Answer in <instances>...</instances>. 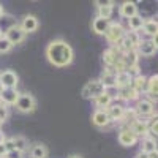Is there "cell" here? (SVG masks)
<instances>
[{
  "mask_svg": "<svg viewBox=\"0 0 158 158\" xmlns=\"http://www.w3.org/2000/svg\"><path fill=\"white\" fill-rule=\"evenodd\" d=\"M18 98H19L18 89H3L2 94H0V103L5 104V106H15Z\"/></svg>",
  "mask_w": 158,
  "mask_h": 158,
  "instance_id": "12",
  "label": "cell"
},
{
  "mask_svg": "<svg viewBox=\"0 0 158 158\" xmlns=\"http://www.w3.org/2000/svg\"><path fill=\"white\" fill-rule=\"evenodd\" d=\"M146 94L152 97V101H156V94H158V74H152L147 77V84H146Z\"/></svg>",
  "mask_w": 158,
  "mask_h": 158,
  "instance_id": "19",
  "label": "cell"
},
{
  "mask_svg": "<svg viewBox=\"0 0 158 158\" xmlns=\"http://www.w3.org/2000/svg\"><path fill=\"white\" fill-rule=\"evenodd\" d=\"M141 152H144V153L156 152V141L152 138H144L141 142Z\"/></svg>",
  "mask_w": 158,
  "mask_h": 158,
  "instance_id": "28",
  "label": "cell"
},
{
  "mask_svg": "<svg viewBox=\"0 0 158 158\" xmlns=\"http://www.w3.org/2000/svg\"><path fill=\"white\" fill-rule=\"evenodd\" d=\"M18 81H19V77H18L16 71H13V70L0 71V85L3 89H16Z\"/></svg>",
  "mask_w": 158,
  "mask_h": 158,
  "instance_id": "9",
  "label": "cell"
},
{
  "mask_svg": "<svg viewBox=\"0 0 158 158\" xmlns=\"http://www.w3.org/2000/svg\"><path fill=\"white\" fill-rule=\"evenodd\" d=\"M109 24H111L109 19H103V18L97 16L94 21H92V29H94V32L97 35H104L106 30H108V27H109Z\"/></svg>",
  "mask_w": 158,
  "mask_h": 158,
  "instance_id": "18",
  "label": "cell"
},
{
  "mask_svg": "<svg viewBox=\"0 0 158 158\" xmlns=\"http://www.w3.org/2000/svg\"><path fill=\"white\" fill-rule=\"evenodd\" d=\"M131 84V76L123 71V73H117L115 74V87L117 89H122V87H128Z\"/></svg>",
  "mask_w": 158,
  "mask_h": 158,
  "instance_id": "27",
  "label": "cell"
},
{
  "mask_svg": "<svg viewBox=\"0 0 158 158\" xmlns=\"http://www.w3.org/2000/svg\"><path fill=\"white\" fill-rule=\"evenodd\" d=\"M68 158H82L81 155H77V153H73V155H70Z\"/></svg>",
  "mask_w": 158,
  "mask_h": 158,
  "instance_id": "41",
  "label": "cell"
},
{
  "mask_svg": "<svg viewBox=\"0 0 158 158\" xmlns=\"http://www.w3.org/2000/svg\"><path fill=\"white\" fill-rule=\"evenodd\" d=\"M112 103H114V97L109 94L108 90L104 92L103 95H100L98 98H95V106H97L98 109H103V111H106Z\"/></svg>",
  "mask_w": 158,
  "mask_h": 158,
  "instance_id": "23",
  "label": "cell"
},
{
  "mask_svg": "<svg viewBox=\"0 0 158 158\" xmlns=\"http://www.w3.org/2000/svg\"><path fill=\"white\" fill-rule=\"evenodd\" d=\"M5 139H6V136H5V133L2 130H0V144H3L5 142Z\"/></svg>",
  "mask_w": 158,
  "mask_h": 158,
  "instance_id": "37",
  "label": "cell"
},
{
  "mask_svg": "<svg viewBox=\"0 0 158 158\" xmlns=\"http://www.w3.org/2000/svg\"><path fill=\"white\" fill-rule=\"evenodd\" d=\"M3 146H5L6 152H10V150H15V144H13V138H6V139H5V142H3Z\"/></svg>",
  "mask_w": 158,
  "mask_h": 158,
  "instance_id": "34",
  "label": "cell"
},
{
  "mask_svg": "<svg viewBox=\"0 0 158 158\" xmlns=\"http://www.w3.org/2000/svg\"><path fill=\"white\" fill-rule=\"evenodd\" d=\"M5 155H6V149L3 144H0V158H5Z\"/></svg>",
  "mask_w": 158,
  "mask_h": 158,
  "instance_id": "36",
  "label": "cell"
},
{
  "mask_svg": "<svg viewBox=\"0 0 158 158\" xmlns=\"http://www.w3.org/2000/svg\"><path fill=\"white\" fill-rule=\"evenodd\" d=\"M138 56L144 57H152L156 54V36L152 40H141V43L136 46Z\"/></svg>",
  "mask_w": 158,
  "mask_h": 158,
  "instance_id": "8",
  "label": "cell"
},
{
  "mask_svg": "<svg viewBox=\"0 0 158 158\" xmlns=\"http://www.w3.org/2000/svg\"><path fill=\"white\" fill-rule=\"evenodd\" d=\"M149 155V158H156L158 156V152H152V153H147Z\"/></svg>",
  "mask_w": 158,
  "mask_h": 158,
  "instance_id": "39",
  "label": "cell"
},
{
  "mask_svg": "<svg viewBox=\"0 0 158 158\" xmlns=\"http://www.w3.org/2000/svg\"><path fill=\"white\" fill-rule=\"evenodd\" d=\"M8 115H10V112H8V108L5 106V104H2L0 103V123H3L6 118H8Z\"/></svg>",
  "mask_w": 158,
  "mask_h": 158,
  "instance_id": "33",
  "label": "cell"
},
{
  "mask_svg": "<svg viewBox=\"0 0 158 158\" xmlns=\"http://www.w3.org/2000/svg\"><path fill=\"white\" fill-rule=\"evenodd\" d=\"M2 90H3V87H2V85H0V94H2Z\"/></svg>",
  "mask_w": 158,
  "mask_h": 158,
  "instance_id": "42",
  "label": "cell"
},
{
  "mask_svg": "<svg viewBox=\"0 0 158 158\" xmlns=\"http://www.w3.org/2000/svg\"><path fill=\"white\" fill-rule=\"evenodd\" d=\"M92 123H94L95 127H98V128H106L111 123L108 112L103 111V109H97L94 112V115H92Z\"/></svg>",
  "mask_w": 158,
  "mask_h": 158,
  "instance_id": "14",
  "label": "cell"
},
{
  "mask_svg": "<svg viewBox=\"0 0 158 158\" xmlns=\"http://www.w3.org/2000/svg\"><path fill=\"white\" fill-rule=\"evenodd\" d=\"M142 30H144V33H147L149 36L155 38L156 33H158V24H156V21L155 19H144Z\"/></svg>",
  "mask_w": 158,
  "mask_h": 158,
  "instance_id": "25",
  "label": "cell"
},
{
  "mask_svg": "<svg viewBox=\"0 0 158 158\" xmlns=\"http://www.w3.org/2000/svg\"><path fill=\"white\" fill-rule=\"evenodd\" d=\"M118 13H120V16L125 18V19H130V18H133L136 15H139L138 13V5L135 2H123L120 5V8H118Z\"/></svg>",
  "mask_w": 158,
  "mask_h": 158,
  "instance_id": "16",
  "label": "cell"
},
{
  "mask_svg": "<svg viewBox=\"0 0 158 158\" xmlns=\"http://www.w3.org/2000/svg\"><path fill=\"white\" fill-rule=\"evenodd\" d=\"M0 35H2V29H0Z\"/></svg>",
  "mask_w": 158,
  "mask_h": 158,
  "instance_id": "43",
  "label": "cell"
},
{
  "mask_svg": "<svg viewBox=\"0 0 158 158\" xmlns=\"http://www.w3.org/2000/svg\"><path fill=\"white\" fill-rule=\"evenodd\" d=\"M30 156L32 158H48V147L44 144H33L30 149Z\"/></svg>",
  "mask_w": 158,
  "mask_h": 158,
  "instance_id": "26",
  "label": "cell"
},
{
  "mask_svg": "<svg viewBox=\"0 0 158 158\" xmlns=\"http://www.w3.org/2000/svg\"><path fill=\"white\" fill-rule=\"evenodd\" d=\"M138 60H139V56L136 49H131L128 52H125V54H122V63L125 65V68H131V67H136L138 65Z\"/></svg>",
  "mask_w": 158,
  "mask_h": 158,
  "instance_id": "21",
  "label": "cell"
},
{
  "mask_svg": "<svg viewBox=\"0 0 158 158\" xmlns=\"http://www.w3.org/2000/svg\"><path fill=\"white\" fill-rule=\"evenodd\" d=\"M146 84H147V77L144 76V74H138V76H135V77H131L130 87L135 89L138 94L141 95L142 92H146Z\"/></svg>",
  "mask_w": 158,
  "mask_h": 158,
  "instance_id": "24",
  "label": "cell"
},
{
  "mask_svg": "<svg viewBox=\"0 0 158 158\" xmlns=\"http://www.w3.org/2000/svg\"><path fill=\"white\" fill-rule=\"evenodd\" d=\"M13 144H15V150H18L21 153H24L25 150H27V147H29V142H27V139H25L24 136H15L13 138Z\"/></svg>",
  "mask_w": 158,
  "mask_h": 158,
  "instance_id": "30",
  "label": "cell"
},
{
  "mask_svg": "<svg viewBox=\"0 0 158 158\" xmlns=\"http://www.w3.org/2000/svg\"><path fill=\"white\" fill-rule=\"evenodd\" d=\"M3 15H5V10H3V6H2V5H0V19L3 18Z\"/></svg>",
  "mask_w": 158,
  "mask_h": 158,
  "instance_id": "40",
  "label": "cell"
},
{
  "mask_svg": "<svg viewBox=\"0 0 158 158\" xmlns=\"http://www.w3.org/2000/svg\"><path fill=\"white\" fill-rule=\"evenodd\" d=\"M127 128L133 133L135 136H147V130H149V122L147 120H142V118H135L133 122H130L127 125Z\"/></svg>",
  "mask_w": 158,
  "mask_h": 158,
  "instance_id": "10",
  "label": "cell"
},
{
  "mask_svg": "<svg viewBox=\"0 0 158 158\" xmlns=\"http://www.w3.org/2000/svg\"><path fill=\"white\" fill-rule=\"evenodd\" d=\"M19 27L24 30L25 35L30 33V32H35V30L38 29V19H36L33 15H27V16H24V19L21 21Z\"/></svg>",
  "mask_w": 158,
  "mask_h": 158,
  "instance_id": "17",
  "label": "cell"
},
{
  "mask_svg": "<svg viewBox=\"0 0 158 158\" xmlns=\"http://www.w3.org/2000/svg\"><path fill=\"white\" fill-rule=\"evenodd\" d=\"M133 109H135L138 118L156 115V112H155V104H153V101L149 100V98H139L136 108H133Z\"/></svg>",
  "mask_w": 158,
  "mask_h": 158,
  "instance_id": "3",
  "label": "cell"
},
{
  "mask_svg": "<svg viewBox=\"0 0 158 158\" xmlns=\"http://www.w3.org/2000/svg\"><path fill=\"white\" fill-rule=\"evenodd\" d=\"M125 38L128 40V41L133 44V48L136 49V46L141 43V35H139V32H133V30H128V32H125Z\"/></svg>",
  "mask_w": 158,
  "mask_h": 158,
  "instance_id": "31",
  "label": "cell"
},
{
  "mask_svg": "<svg viewBox=\"0 0 158 158\" xmlns=\"http://www.w3.org/2000/svg\"><path fill=\"white\" fill-rule=\"evenodd\" d=\"M104 92H106V89L103 87V84L98 81V79H92V81H89L84 87H82V97L85 100L89 98H98L100 95H103Z\"/></svg>",
  "mask_w": 158,
  "mask_h": 158,
  "instance_id": "2",
  "label": "cell"
},
{
  "mask_svg": "<svg viewBox=\"0 0 158 158\" xmlns=\"http://www.w3.org/2000/svg\"><path fill=\"white\" fill-rule=\"evenodd\" d=\"M138 158H149V155L144 153V152H139V153H138Z\"/></svg>",
  "mask_w": 158,
  "mask_h": 158,
  "instance_id": "38",
  "label": "cell"
},
{
  "mask_svg": "<svg viewBox=\"0 0 158 158\" xmlns=\"http://www.w3.org/2000/svg\"><path fill=\"white\" fill-rule=\"evenodd\" d=\"M0 125H2V123H0Z\"/></svg>",
  "mask_w": 158,
  "mask_h": 158,
  "instance_id": "44",
  "label": "cell"
},
{
  "mask_svg": "<svg viewBox=\"0 0 158 158\" xmlns=\"http://www.w3.org/2000/svg\"><path fill=\"white\" fill-rule=\"evenodd\" d=\"M16 109L22 114H29V112H33L35 108H36V100L33 98V95L30 94H19V98L16 101Z\"/></svg>",
  "mask_w": 158,
  "mask_h": 158,
  "instance_id": "4",
  "label": "cell"
},
{
  "mask_svg": "<svg viewBox=\"0 0 158 158\" xmlns=\"http://www.w3.org/2000/svg\"><path fill=\"white\" fill-rule=\"evenodd\" d=\"M5 158H22V153L18 150H10V152H6Z\"/></svg>",
  "mask_w": 158,
  "mask_h": 158,
  "instance_id": "35",
  "label": "cell"
},
{
  "mask_svg": "<svg viewBox=\"0 0 158 158\" xmlns=\"http://www.w3.org/2000/svg\"><path fill=\"white\" fill-rule=\"evenodd\" d=\"M46 57L49 63H52L54 67L63 68V67H68L73 62L74 54H73L71 46L65 40H54L46 48Z\"/></svg>",
  "mask_w": 158,
  "mask_h": 158,
  "instance_id": "1",
  "label": "cell"
},
{
  "mask_svg": "<svg viewBox=\"0 0 158 158\" xmlns=\"http://www.w3.org/2000/svg\"><path fill=\"white\" fill-rule=\"evenodd\" d=\"M3 35L6 36V40H8V41H10L13 46L21 44L24 40H25V33H24V30L19 27V24H13V25H10V27L5 30Z\"/></svg>",
  "mask_w": 158,
  "mask_h": 158,
  "instance_id": "6",
  "label": "cell"
},
{
  "mask_svg": "<svg viewBox=\"0 0 158 158\" xmlns=\"http://www.w3.org/2000/svg\"><path fill=\"white\" fill-rule=\"evenodd\" d=\"M98 81L103 84V87L106 89V90L108 89H115V73L114 71H109V70L103 71Z\"/></svg>",
  "mask_w": 158,
  "mask_h": 158,
  "instance_id": "20",
  "label": "cell"
},
{
  "mask_svg": "<svg viewBox=\"0 0 158 158\" xmlns=\"http://www.w3.org/2000/svg\"><path fill=\"white\" fill-rule=\"evenodd\" d=\"M11 48H13V44L6 40V36L2 33V35H0V54H6V52L11 51Z\"/></svg>",
  "mask_w": 158,
  "mask_h": 158,
  "instance_id": "32",
  "label": "cell"
},
{
  "mask_svg": "<svg viewBox=\"0 0 158 158\" xmlns=\"http://www.w3.org/2000/svg\"><path fill=\"white\" fill-rule=\"evenodd\" d=\"M117 139H118V144L120 146H123V147H133L135 144L139 141V138L138 136H135L131 131L125 127V128H122L120 131H118V136H117Z\"/></svg>",
  "mask_w": 158,
  "mask_h": 158,
  "instance_id": "11",
  "label": "cell"
},
{
  "mask_svg": "<svg viewBox=\"0 0 158 158\" xmlns=\"http://www.w3.org/2000/svg\"><path fill=\"white\" fill-rule=\"evenodd\" d=\"M120 60H122V52L118 51L115 46H111L109 49H106V51L103 52V62H104V65L109 68V71H111Z\"/></svg>",
  "mask_w": 158,
  "mask_h": 158,
  "instance_id": "7",
  "label": "cell"
},
{
  "mask_svg": "<svg viewBox=\"0 0 158 158\" xmlns=\"http://www.w3.org/2000/svg\"><path fill=\"white\" fill-rule=\"evenodd\" d=\"M125 32H127V30L122 27V24H118V22H111L109 27H108V30H106V33H104V36H106V40L114 46V44H117V43L123 38Z\"/></svg>",
  "mask_w": 158,
  "mask_h": 158,
  "instance_id": "5",
  "label": "cell"
},
{
  "mask_svg": "<svg viewBox=\"0 0 158 158\" xmlns=\"http://www.w3.org/2000/svg\"><path fill=\"white\" fill-rule=\"evenodd\" d=\"M118 92V98L123 100V101H133V100H139V94L135 90V89H131L130 85L128 87H122V89H117Z\"/></svg>",
  "mask_w": 158,
  "mask_h": 158,
  "instance_id": "22",
  "label": "cell"
},
{
  "mask_svg": "<svg viewBox=\"0 0 158 158\" xmlns=\"http://www.w3.org/2000/svg\"><path fill=\"white\" fill-rule=\"evenodd\" d=\"M127 21H128V30L139 32V30L142 29V24H144V18H142V16L136 15V16L130 18V19H127Z\"/></svg>",
  "mask_w": 158,
  "mask_h": 158,
  "instance_id": "29",
  "label": "cell"
},
{
  "mask_svg": "<svg viewBox=\"0 0 158 158\" xmlns=\"http://www.w3.org/2000/svg\"><path fill=\"white\" fill-rule=\"evenodd\" d=\"M108 115H109V120L111 122H118L123 118V114H125V106H122V104L118 103H112L111 106L106 109Z\"/></svg>",
  "mask_w": 158,
  "mask_h": 158,
  "instance_id": "15",
  "label": "cell"
},
{
  "mask_svg": "<svg viewBox=\"0 0 158 158\" xmlns=\"http://www.w3.org/2000/svg\"><path fill=\"white\" fill-rule=\"evenodd\" d=\"M95 5L98 8V18L111 21L112 11H114V2H103V0H97Z\"/></svg>",
  "mask_w": 158,
  "mask_h": 158,
  "instance_id": "13",
  "label": "cell"
}]
</instances>
